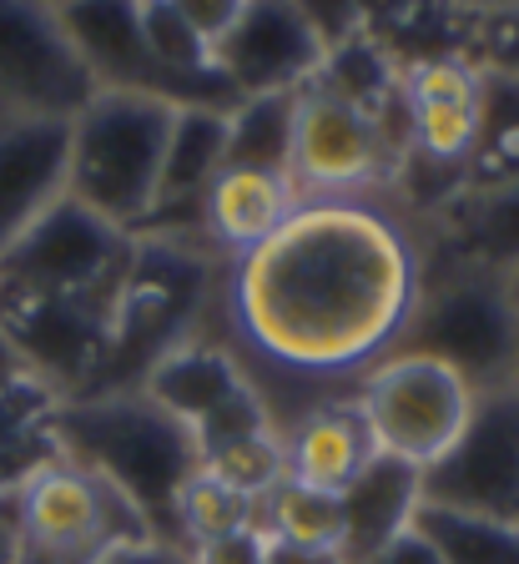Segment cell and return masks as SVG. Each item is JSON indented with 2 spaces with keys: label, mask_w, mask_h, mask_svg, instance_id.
<instances>
[{
  "label": "cell",
  "mask_w": 519,
  "mask_h": 564,
  "mask_svg": "<svg viewBox=\"0 0 519 564\" xmlns=\"http://www.w3.org/2000/svg\"><path fill=\"white\" fill-rule=\"evenodd\" d=\"M424 282L429 242L403 207L368 192L303 197L268 242L223 262L207 333L288 434L403 348Z\"/></svg>",
  "instance_id": "cell-1"
},
{
  "label": "cell",
  "mask_w": 519,
  "mask_h": 564,
  "mask_svg": "<svg viewBox=\"0 0 519 564\" xmlns=\"http://www.w3.org/2000/svg\"><path fill=\"white\" fill-rule=\"evenodd\" d=\"M223 258L187 227L131 232V262L111 303V348L91 393L142 388V378L187 338H202L217 303Z\"/></svg>",
  "instance_id": "cell-2"
},
{
  "label": "cell",
  "mask_w": 519,
  "mask_h": 564,
  "mask_svg": "<svg viewBox=\"0 0 519 564\" xmlns=\"http://www.w3.org/2000/svg\"><path fill=\"white\" fill-rule=\"evenodd\" d=\"M61 448L111 484L156 540L177 544V494L197 474V444L142 388L86 393L56 409Z\"/></svg>",
  "instance_id": "cell-3"
},
{
  "label": "cell",
  "mask_w": 519,
  "mask_h": 564,
  "mask_svg": "<svg viewBox=\"0 0 519 564\" xmlns=\"http://www.w3.org/2000/svg\"><path fill=\"white\" fill-rule=\"evenodd\" d=\"M177 106L142 91H96L72 117V172L66 192L101 212L107 223L137 227L152 223L162 187V152Z\"/></svg>",
  "instance_id": "cell-4"
},
{
  "label": "cell",
  "mask_w": 519,
  "mask_h": 564,
  "mask_svg": "<svg viewBox=\"0 0 519 564\" xmlns=\"http://www.w3.org/2000/svg\"><path fill=\"white\" fill-rule=\"evenodd\" d=\"M403 352L448 364L474 393L519 378V293L515 278L484 268H429L424 297L403 333Z\"/></svg>",
  "instance_id": "cell-5"
},
{
  "label": "cell",
  "mask_w": 519,
  "mask_h": 564,
  "mask_svg": "<svg viewBox=\"0 0 519 564\" xmlns=\"http://www.w3.org/2000/svg\"><path fill=\"white\" fill-rule=\"evenodd\" d=\"M15 564H101L117 544L156 540L101 474L61 454L11 499Z\"/></svg>",
  "instance_id": "cell-6"
},
{
  "label": "cell",
  "mask_w": 519,
  "mask_h": 564,
  "mask_svg": "<svg viewBox=\"0 0 519 564\" xmlns=\"http://www.w3.org/2000/svg\"><path fill=\"white\" fill-rule=\"evenodd\" d=\"M131 262V232L101 212L61 192L36 223L0 252V282L56 297H96L117 303V288Z\"/></svg>",
  "instance_id": "cell-7"
},
{
  "label": "cell",
  "mask_w": 519,
  "mask_h": 564,
  "mask_svg": "<svg viewBox=\"0 0 519 564\" xmlns=\"http://www.w3.org/2000/svg\"><path fill=\"white\" fill-rule=\"evenodd\" d=\"M354 403L374 429L378 454H393L413 469H429L464 434L474 409V388L439 358L393 352L358 383Z\"/></svg>",
  "instance_id": "cell-8"
},
{
  "label": "cell",
  "mask_w": 519,
  "mask_h": 564,
  "mask_svg": "<svg viewBox=\"0 0 519 564\" xmlns=\"http://www.w3.org/2000/svg\"><path fill=\"white\" fill-rule=\"evenodd\" d=\"M0 338L15 364L66 399H86L101 378L111 348V303L96 297H56L0 282Z\"/></svg>",
  "instance_id": "cell-9"
},
{
  "label": "cell",
  "mask_w": 519,
  "mask_h": 564,
  "mask_svg": "<svg viewBox=\"0 0 519 564\" xmlns=\"http://www.w3.org/2000/svg\"><path fill=\"white\" fill-rule=\"evenodd\" d=\"M142 393L187 429L192 444H197V458L233 444V438L278 434L268 403L258 399V388L248 383V373L237 368V358L213 333L187 338L182 348L166 352L162 364L142 378Z\"/></svg>",
  "instance_id": "cell-10"
},
{
  "label": "cell",
  "mask_w": 519,
  "mask_h": 564,
  "mask_svg": "<svg viewBox=\"0 0 519 564\" xmlns=\"http://www.w3.org/2000/svg\"><path fill=\"white\" fill-rule=\"evenodd\" d=\"M424 505L519 524V388L474 393L464 434L424 469Z\"/></svg>",
  "instance_id": "cell-11"
},
{
  "label": "cell",
  "mask_w": 519,
  "mask_h": 564,
  "mask_svg": "<svg viewBox=\"0 0 519 564\" xmlns=\"http://www.w3.org/2000/svg\"><path fill=\"white\" fill-rule=\"evenodd\" d=\"M96 96L51 0H0V117L72 121Z\"/></svg>",
  "instance_id": "cell-12"
},
{
  "label": "cell",
  "mask_w": 519,
  "mask_h": 564,
  "mask_svg": "<svg viewBox=\"0 0 519 564\" xmlns=\"http://www.w3.org/2000/svg\"><path fill=\"white\" fill-rule=\"evenodd\" d=\"M288 176L303 197H354V192H374L383 176H399V162L374 117L307 82L298 91L293 172Z\"/></svg>",
  "instance_id": "cell-13"
},
{
  "label": "cell",
  "mask_w": 519,
  "mask_h": 564,
  "mask_svg": "<svg viewBox=\"0 0 519 564\" xmlns=\"http://www.w3.org/2000/svg\"><path fill=\"white\" fill-rule=\"evenodd\" d=\"M213 56L237 96H272L303 91L318 76L328 41L293 0H252L242 21L213 46Z\"/></svg>",
  "instance_id": "cell-14"
},
{
  "label": "cell",
  "mask_w": 519,
  "mask_h": 564,
  "mask_svg": "<svg viewBox=\"0 0 519 564\" xmlns=\"http://www.w3.org/2000/svg\"><path fill=\"white\" fill-rule=\"evenodd\" d=\"M479 82L484 66L464 56H424L403 66V96L413 117L409 162L454 176L459 187L474 152V131H479Z\"/></svg>",
  "instance_id": "cell-15"
},
{
  "label": "cell",
  "mask_w": 519,
  "mask_h": 564,
  "mask_svg": "<svg viewBox=\"0 0 519 564\" xmlns=\"http://www.w3.org/2000/svg\"><path fill=\"white\" fill-rule=\"evenodd\" d=\"M56 15L96 91H142L172 106H192V96L147 56L137 0H61Z\"/></svg>",
  "instance_id": "cell-16"
},
{
  "label": "cell",
  "mask_w": 519,
  "mask_h": 564,
  "mask_svg": "<svg viewBox=\"0 0 519 564\" xmlns=\"http://www.w3.org/2000/svg\"><path fill=\"white\" fill-rule=\"evenodd\" d=\"M72 121L0 117V252L66 192Z\"/></svg>",
  "instance_id": "cell-17"
},
{
  "label": "cell",
  "mask_w": 519,
  "mask_h": 564,
  "mask_svg": "<svg viewBox=\"0 0 519 564\" xmlns=\"http://www.w3.org/2000/svg\"><path fill=\"white\" fill-rule=\"evenodd\" d=\"M434 252L429 268H484L519 278V176L499 187H464L434 207Z\"/></svg>",
  "instance_id": "cell-18"
},
{
  "label": "cell",
  "mask_w": 519,
  "mask_h": 564,
  "mask_svg": "<svg viewBox=\"0 0 519 564\" xmlns=\"http://www.w3.org/2000/svg\"><path fill=\"white\" fill-rule=\"evenodd\" d=\"M298 202H303V192L293 187V176L217 172L213 187L202 192L197 223L217 258L233 262V258H242V252H252L258 242H268L298 212Z\"/></svg>",
  "instance_id": "cell-19"
},
{
  "label": "cell",
  "mask_w": 519,
  "mask_h": 564,
  "mask_svg": "<svg viewBox=\"0 0 519 564\" xmlns=\"http://www.w3.org/2000/svg\"><path fill=\"white\" fill-rule=\"evenodd\" d=\"M283 458H288V484L343 494L378 458V444L364 409L348 399L298 419L283 434Z\"/></svg>",
  "instance_id": "cell-20"
},
{
  "label": "cell",
  "mask_w": 519,
  "mask_h": 564,
  "mask_svg": "<svg viewBox=\"0 0 519 564\" xmlns=\"http://www.w3.org/2000/svg\"><path fill=\"white\" fill-rule=\"evenodd\" d=\"M343 499V524H348V560L364 564L374 550L403 534L413 524V509L424 499V469H413L393 454H378L364 474H358L348 489L338 494Z\"/></svg>",
  "instance_id": "cell-21"
},
{
  "label": "cell",
  "mask_w": 519,
  "mask_h": 564,
  "mask_svg": "<svg viewBox=\"0 0 519 564\" xmlns=\"http://www.w3.org/2000/svg\"><path fill=\"white\" fill-rule=\"evenodd\" d=\"M223 152H227V111H217V106H177L172 131H166L162 187H156L152 223H162L166 212H187L192 202L202 212V192L213 187V176L223 172Z\"/></svg>",
  "instance_id": "cell-22"
},
{
  "label": "cell",
  "mask_w": 519,
  "mask_h": 564,
  "mask_svg": "<svg viewBox=\"0 0 519 564\" xmlns=\"http://www.w3.org/2000/svg\"><path fill=\"white\" fill-rule=\"evenodd\" d=\"M293 131H298V91L242 96L227 111V152L223 172H293Z\"/></svg>",
  "instance_id": "cell-23"
},
{
  "label": "cell",
  "mask_w": 519,
  "mask_h": 564,
  "mask_svg": "<svg viewBox=\"0 0 519 564\" xmlns=\"http://www.w3.org/2000/svg\"><path fill=\"white\" fill-rule=\"evenodd\" d=\"M519 176V76L484 66L479 82V131L464 166V187H499Z\"/></svg>",
  "instance_id": "cell-24"
},
{
  "label": "cell",
  "mask_w": 519,
  "mask_h": 564,
  "mask_svg": "<svg viewBox=\"0 0 519 564\" xmlns=\"http://www.w3.org/2000/svg\"><path fill=\"white\" fill-rule=\"evenodd\" d=\"M409 529L424 534L444 564H519V524H499V519L419 499Z\"/></svg>",
  "instance_id": "cell-25"
},
{
  "label": "cell",
  "mask_w": 519,
  "mask_h": 564,
  "mask_svg": "<svg viewBox=\"0 0 519 564\" xmlns=\"http://www.w3.org/2000/svg\"><path fill=\"white\" fill-rule=\"evenodd\" d=\"M258 529L272 540L293 544H318V550H343L348 524H343V499L323 489H303V484H278L258 505ZM348 554V550H343Z\"/></svg>",
  "instance_id": "cell-26"
},
{
  "label": "cell",
  "mask_w": 519,
  "mask_h": 564,
  "mask_svg": "<svg viewBox=\"0 0 519 564\" xmlns=\"http://www.w3.org/2000/svg\"><path fill=\"white\" fill-rule=\"evenodd\" d=\"M258 524V505L233 494L227 484H217L213 474H192L177 494V544L182 550H197V544H213L223 534Z\"/></svg>",
  "instance_id": "cell-27"
},
{
  "label": "cell",
  "mask_w": 519,
  "mask_h": 564,
  "mask_svg": "<svg viewBox=\"0 0 519 564\" xmlns=\"http://www.w3.org/2000/svg\"><path fill=\"white\" fill-rule=\"evenodd\" d=\"M202 474H213L217 484H227L233 494L262 505L278 484L288 479V458H283V434H248L233 438V444L213 448V454L197 458Z\"/></svg>",
  "instance_id": "cell-28"
},
{
  "label": "cell",
  "mask_w": 519,
  "mask_h": 564,
  "mask_svg": "<svg viewBox=\"0 0 519 564\" xmlns=\"http://www.w3.org/2000/svg\"><path fill=\"white\" fill-rule=\"evenodd\" d=\"M51 419H56V413H51ZM61 454H66V448H61V438H56V423H41V429H25V434L6 438V444H0V505H11L15 494L36 479L46 464H56Z\"/></svg>",
  "instance_id": "cell-29"
},
{
  "label": "cell",
  "mask_w": 519,
  "mask_h": 564,
  "mask_svg": "<svg viewBox=\"0 0 519 564\" xmlns=\"http://www.w3.org/2000/svg\"><path fill=\"white\" fill-rule=\"evenodd\" d=\"M61 409V399L51 393L41 378H31L25 368H15V373H0V444L15 434H25V429H41V423H51V413Z\"/></svg>",
  "instance_id": "cell-30"
},
{
  "label": "cell",
  "mask_w": 519,
  "mask_h": 564,
  "mask_svg": "<svg viewBox=\"0 0 519 564\" xmlns=\"http://www.w3.org/2000/svg\"><path fill=\"white\" fill-rule=\"evenodd\" d=\"M172 6H177V11L197 25L202 41H213V46H217V41H223V35L242 21V11H248L252 0H172Z\"/></svg>",
  "instance_id": "cell-31"
},
{
  "label": "cell",
  "mask_w": 519,
  "mask_h": 564,
  "mask_svg": "<svg viewBox=\"0 0 519 564\" xmlns=\"http://www.w3.org/2000/svg\"><path fill=\"white\" fill-rule=\"evenodd\" d=\"M293 6L313 21V31H318L328 46L358 35V6H364V0H293Z\"/></svg>",
  "instance_id": "cell-32"
},
{
  "label": "cell",
  "mask_w": 519,
  "mask_h": 564,
  "mask_svg": "<svg viewBox=\"0 0 519 564\" xmlns=\"http://www.w3.org/2000/svg\"><path fill=\"white\" fill-rule=\"evenodd\" d=\"M262 544H268V534H262L258 524H248V529L223 534V540H213V544H197V550H192V564H262Z\"/></svg>",
  "instance_id": "cell-33"
},
{
  "label": "cell",
  "mask_w": 519,
  "mask_h": 564,
  "mask_svg": "<svg viewBox=\"0 0 519 564\" xmlns=\"http://www.w3.org/2000/svg\"><path fill=\"white\" fill-rule=\"evenodd\" d=\"M484 46H489V70L519 76V6L484 15Z\"/></svg>",
  "instance_id": "cell-34"
},
{
  "label": "cell",
  "mask_w": 519,
  "mask_h": 564,
  "mask_svg": "<svg viewBox=\"0 0 519 564\" xmlns=\"http://www.w3.org/2000/svg\"><path fill=\"white\" fill-rule=\"evenodd\" d=\"M101 564H192V550L166 540H131L117 544L111 554H101Z\"/></svg>",
  "instance_id": "cell-35"
},
{
  "label": "cell",
  "mask_w": 519,
  "mask_h": 564,
  "mask_svg": "<svg viewBox=\"0 0 519 564\" xmlns=\"http://www.w3.org/2000/svg\"><path fill=\"white\" fill-rule=\"evenodd\" d=\"M364 564H444L434 554V544L424 540V534H413V529H403V534H393L383 550H374Z\"/></svg>",
  "instance_id": "cell-36"
},
{
  "label": "cell",
  "mask_w": 519,
  "mask_h": 564,
  "mask_svg": "<svg viewBox=\"0 0 519 564\" xmlns=\"http://www.w3.org/2000/svg\"><path fill=\"white\" fill-rule=\"evenodd\" d=\"M262 564H354L343 550H318V544H293V540H272L262 544Z\"/></svg>",
  "instance_id": "cell-37"
},
{
  "label": "cell",
  "mask_w": 519,
  "mask_h": 564,
  "mask_svg": "<svg viewBox=\"0 0 519 564\" xmlns=\"http://www.w3.org/2000/svg\"><path fill=\"white\" fill-rule=\"evenodd\" d=\"M0 564H15V519H11V505H0Z\"/></svg>",
  "instance_id": "cell-38"
},
{
  "label": "cell",
  "mask_w": 519,
  "mask_h": 564,
  "mask_svg": "<svg viewBox=\"0 0 519 564\" xmlns=\"http://www.w3.org/2000/svg\"><path fill=\"white\" fill-rule=\"evenodd\" d=\"M444 6H454V11H474V15H499V11H509V6H519V0H444Z\"/></svg>",
  "instance_id": "cell-39"
},
{
  "label": "cell",
  "mask_w": 519,
  "mask_h": 564,
  "mask_svg": "<svg viewBox=\"0 0 519 564\" xmlns=\"http://www.w3.org/2000/svg\"><path fill=\"white\" fill-rule=\"evenodd\" d=\"M15 368H21V364H15V352H11V343L0 338V373H15Z\"/></svg>",
  "instance_id": "cell-40"
},
{
  "label": "cell",
  "mask_w": 519,
  "mask_h": 564,
  "mask_svg": "<svg viewBox=\"0 0 519 564\" xmlns=\"http://www.w3.org/2000/svg\"><path fill=\"white\" fill-rule=\"evenodd\" d=\"M515 293H519V278H515ZM515 388H519V378H515Z\"/></svg>",
  "instance_id": "cell-41"
},
{
  "label": "cell",
  "mask_w": 519,
  "mask_h": 564,
  "mask_svg": "<svg viewBox=\"0 0 519 564\" xmlns=\"http://www.w3.org/2000/svg\"><path fill=\"white\" fill-rule=\"evenodd\" d=\"M51 6H61V0H51Z\"/></svg>",
  "instance_id": "cell-42"
}]
</instances>
